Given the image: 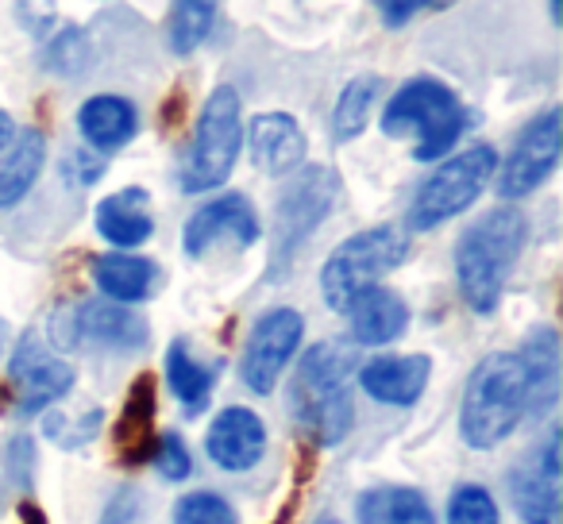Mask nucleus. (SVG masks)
Wrapping results in <instances>:
<instances>
[{"mask_svg":"<svg viewBox=\"0 0 563 524\" xmlns=\"http://www.w3.org/2000/svg\"><path fill=\"white\" fill-rule=\"evenodd\" d=\"M529 413V378L517 352L486 355L467 378L460 409V432L471 447L490 451L514 436L521 416Z\"/></svg>","mask_w":563,"mask_h":524,"instance_id":"nucleus-3","label":"nucleus"},{"mask_svg":"<svg viewBox=\"0 0 563 524\" xmlns=\"http://www.w3.org/2000/svg\"><path fill=\"white\" fill-rule=\"evenodd\" d=\"M43 158H47L43 132H35V127L20 132V140L4 150V163H0V209H12L32 193L35 178L43 174Z\"/></svg>","mask_w":563,"mask_h":524,"instance_id":"nucleus-23","label":"nucleus"},{"mask_svg":"<svg viewBox=\"0 0 563 524\" xmlns=\"http://www.w3.org/2000/svg\"><path fill=\"white\" fill-rule=\"evenodd\" d=\"M467 127V112L455 101V93L440 81L417 78L409 86H401L390 97L383 112V132L386 135H417L413 155L421 163H437L440 155L455 147V140Z\"/></svg>","mask_w":563,"mask_h":524,"instance_id":"nucleus-4","label":"nucleus"},{"mask_svg":"<svg viewBox=\"0 0 563 524\" xmlns=\"http://www.w3.org/2000/svg\"><path fill=\"white\" fill-rule=\"evenodd\" d=\"M455 0H378V12L386 16V24H406L424 9H448Z\"/></svg>","mask_w":563,"mask_h":524,"instance_id":"nucleus-32","label":"nucleus"},{"mask_svg":"<svg viewBox=\"0 0 563 524\" xmlns=\"http://www.w3.org/2000/svg\"><path fill=\"white\" fill-rule=\"evenodd\" d=\"M378 89H383V81L378 78L347 81V89L336 101V112H332V135H336L340 143L355 140V135L367 127L371 112H375V101H378Z\"/></svg>","mask_w":563,"mask_h":524,"instance_id":"nucleus-26","label":"nucleus"},{"mask_svg":"<svg viewBox=\"0 0 563 524\" xmlns=\"http://www.w3.org/2000/svg\"><path fill=\"white\" fill-rule=\"evenodd\" d=\"M317 524H340V521H336V516H321Z\"/></svg>","mask_w":563,"mask_h":524,"instance_id":"nucleus-35","label":"nucleus"},{"mask_svg":"<svg viewBox=\"0 0 563 524\" xmlns=\"http://www.w3.org/2000/svg\"><path fill=\"white\" fill-rule=\"evenodd\" d=\"M517 355H521L525 378H529V413L544 416L560 398V344H555V332L537 328Z\"/></svg>","mask_w":563,"mask_h":524,"instance_id":"nucleus-21","label":"nucleus"},{"mask_svg":"<svg viewBox=\"0 0 563 524\" xmlns=\"http://www.w3.org/2000/svg\"><path fill=\"white\" fill-rule=\"evenodd\" d=\"M336 193L340 181L329 166H306L301 174H294L274 209V267L290 263L294 250L309 239V232L329 216Z\"/></svg>","mask_w":563,"mask_h":524,"instance_id":"nucleus-8","label":"nucleus"},{"mask_svg":"<svg viewBox=\"0 0 563 524\" xmlns=\"http://www.w3.org/2000/svg\"><path fill=\"white\" fill-rule=\"evenodd\" d=\"M240 97H235L232 86H220L212 89V97L201 109V120H197L186 170H181V189L186 193H209V189L224 186L235 158H240Z\"/></svg>","mask_w":563,"mask_h":524,"instance_id":"nucleus-6","label":"nucleus"},{"mask_svg":"<svg viewBox=\"0 0 563 524\" xmlns=\"http://www.w3.org/2000/svg\"><path fill=\"white\" fill-rule=\"evenodd\" d=\"M4 339H9V324H4V316H0V352H4Z\"/></svg>","mask_w":563,"mask_h":524,"instance_id":"nucleus-34","label":"nucleus"},{"mask_svg":"<svg viewBox=\"0 0 563 524\" xmlns=\"http://www.w3.org/2000/svg\"><path fill=\"white\" fill-rule=\"evenodd\" d=\"M97 232H101V239H109L120 250H132L140 243H147L151 232H155V220L147 212V193L143 189H124V193L104 197L97 204Z\"/></svg>","mask_w":563,"mask_h":524,"instance_id":"nucleus-20","label":"nucleus"},{"mask_svg":"<svg viewBox=\"0 0 563 524\" xmlns=\"http://www.w3.org/2000/svg\"><path fill=\"white\" fill-rule=\"evenodd\" d=\"M155 467H158V475L170 478V482H186V478L194 475V455L181 444L178 432H166L163 439H155Z\"/></svg>","mask_w":563,"mask_h":524,"instance_id":"nucleus-31","label":"nucleus"},{"mask_svg":"<svg viewBox=\"0 0 563 524\" xmlns=\"http://www.w3.org/2000/svg\"><path fill=\"white\" fill-rule=\"evenodd\" d=\"M151 416H155V393H151V378H143L132 390V398H128L124 421H120V444L132 436V451H143ZM128 459H135V455H128Z\"/></svg>","mask_w":563,"mask_h":524,"instance_id":"nucleus-30","label":"nucleus"},{"mask_svg":"<svg viewBox=\"0 0 563 524\" xmlns=\"http://www.w3.org/2000/svg\"><path fill=\"white\" fill-rule=\"evenodd\" d=\"M360 524H437V516L409 486H378L360 498Z\"/></svg>","mask_w":563,"mask_h":524,"instance_id":"nucleus-24","label":"nucleus"},{"mask_svg":"<svg viewBox=\"0 0 563 524\" xmlns=\"http://www.w3.org/2000/svg\"><path fill=\"white\" fill-rule=\"evenodd\" d=\"M93 282L117 305H140L158 290L163 275L151 258L128 255V250H112V255L93 258Z\"/></svg>","mask_w":563,"mask_h":524,"instance_id":"nucleus-19","label":"nucleus"},{"mask_svg":"<svg viewBox=\"0 0 563 524\" xmlns=\"http://www.w3.org/2000/svg\"><path fill=\"white\" fill-rule=\"evenodd\" d=\"M55 344L78 347V344H101V347H143L147 344V324L132 305L117 301H81L74 309H63L55 316Z\"/></svg>","mask_w":563,"mask_h":524,"instance_id":"nucleus-10","label":"nucleus"},{"mask_svg":"<svg viewBox=\"0 0 563 524\" xmlns=\"http://www.w3.org/2000/svg\"><path fill=\"white\" fill-rule=\"evenodd\" d=\"M352 367L355 355L347 344H324L309 347L298 363V375H294L290 386V409L294 421L301 424L313 444L332 447L352 432Z\"/></svg>","mask_w":563,"mask_h":524,"instance_id":"nucleus-1","label":"nucleus"},{"mask_svg":"<svg viewBox=\"0 0 563 524\" xmlns=\"http://www.w3.org/2000/svg\"><path fill=\"white\" fill-rule=\"evenodd\" d=\"M12 135H16V127H12V116H9V112H0V155L9 150Z\"/></svg>","mask_w":563,"mask_h":524,"instance_id":"nucleus-33","label":"nucleus"},{"mask_svg":"<svg viewBox=\"0 0 563 524\" xmlns=\"http://www.w3.org/2000/svg\"><path fill=\"white\" fill-rule=\"evenodd\" d=\"M247 147H251V163L258 170L271 174V178H286L306 158V132L286 112H263V116L251 120Z\"/></svg>","mask_w":563,"mask_h":524,"instance_id":"nucleus-16","label":"nucleus"},{"mask_svg":"<svg viewBox=\"0 0 563 524\" xmlns=\"http://www.w3.org/2000/svg\"><path fill=\"white\" fill-rule=\"evenodd\" d=\"M514 505L525 524H563L560 505V432H548L544 451L514 475Z\"/></svg>","mask_w":563,"mask_h":524,"instance_id":"nucleus-13","label":"nucleus"},{"mask_svg":"<svg viewBox=\"0 0 563 524\" xmlns=\"http://www.w3.org/2000/svg\"><path fill=\"white\" fill-rule=\"evenodd\" d=\"M429 355H383L360 370V382L383 405H413L429 386Z\"/></svg>","mask_w":563,"mask_h":524,"instance_id":"nucleus-18","label":"nucleus"},{"mask_svg":"<svg viewBox=\"0 0 563 524\" xmlns=\"http://www.w3.org/2000/svg\"><path fill=\"white\" fill-rule=\"evenodd\" d=\"M347 321H352V336L363 347H378V344H394V339L406 332L409 324V309L386 286H367L347 301Z\"/></svg>","mask_w":563,"mask_h":524,"instance_id":"nucleus-17","label":"nucleus"},{"mask_svg":"<svg viewBox=\"0 0 563 524\" xmlns=\"http://www.w3.org/2000/svg\"><path fill=\"white\" fill-rule=\"evenodd\" d=\"M9 378L16 386L20 413H40L51 401L66 398L74 390V367L47 352L35 336H24V344L12 352Z\"/></svg>","mask_w":563,"mask_h":524,"instance_id":"nucleus-12","label":"nucleus"},{"mask_svg":"<svg viewBox=\"0 0 563 524\" xmlns=\"http://www.w3.org/2000/svg\"><path fill=\"white\" fill-rule=\"evenodd\" d=\"M174 524H240V516L220 493L194 490L174 505Z\"/></svg>","mask_w":563,"mask_h":524,"instance_id":"nucleus-28","label":"nucleus"},{"mask_svg":"<svg viewBox=\"0 0 563 524\" xmlns=\"http://www.w3.org/2000/svg\"><path fill=\"white\" fill-rule=\"evenodd\" d=\"M563 120L560 109H548L540 120H532L521 132V140L514 143L509 158L501 163L498 174V193L506 201H517V197H529L548 174L560 163V147H563Z\"/></svg>","mask_w":563,"mask_h":524,"instance_id":"nucleus-11","label":"nucleus"},{"mask_svg":"<svg viewBox=\"0 0 563 524\" xmlns=\"http://www.w3.org/2000/svg\"><path fill=\"white\" fill-rule=\"evenodd\" d=\"M525 232H529V224L517 209H490L460 235L455 278H460L463 301L475 313L498 309L501 286H506L509 270H514L517 255L525 247Z\"/></svg>","mask_w":563,"mask_h":524,"instance_id":"nucleus-2","label":"nucleus"},{"mask_svg":"<svg viewBox=\"0 0 563 524\" xmlns=\"http://www.w3.org/2000/svg\"><path fill=\"white\" fill-rule=\"evenodd\" d=\"M494 174H498V155H494V147H486V143L452 155L448 163H440V170L432 174L421 189H417L413 209H409V227H413V232H429V227L460 216L463 209H471V204L478 201V193H483Z\"/></svg>","mask_w":563,"mask_h":524,"instance_id":"nucleus-7","label":"nucleus"},{"mask_svg":"<svg viewBox=\"0 0 563 524\" xmlns=\"http://www.w3.org/2000/svg\"><path fill=\"white\" fill-rule=\"evenodd\" d=\"M135 124H140V120H135L132 101H124V97H117V93L89 97L78 112V127L93 150L124 147V143L135 135Z\"/></svg>","mask_w":563,"mask_h":524,"instance_id":"nucleus-22","label":"nucleus"},{"mask_svg":"<svg viewBox=\"0 0 563 524\" xmlns=\"http://www.w3.org/2000/svg\"><path fill=\"white\" fill-rule=\"evenodd\" d=\"M409 258V235L394 224L367 227V232L344 239L329 255L321 270V293L336 313H344L347 301L367 286H378V278L398 270Z\"/></svg>","mask_w":563,"mask_h":524,"instance_id":"nucleus-5","label":"nucleus"},{"mask_svg":"<svg viewBox=\"0 0 563 524\" xmlns=\"http://www.w3.org/2000/svg\"><path fill=\"white\" fill-rule=\"evenodd\" d=\"M301 332H306V321H301V313H294V309H271V313L258 316L247 336V347H243V363H240L243 386H247L251 393H258V398L274 393L282 370L290 367V359L298 355Z\"/></svg>","mask_w":563,"mask_h":524,"instance_id":"nucleus-9","label":"nucleus"},{"mask_svg":"<svg viewBox=\"0 0 563 524\" xmlns=\"http://www.w3.org/2000/svg\"><path fill=\"white\" fill-rule=\"evenodd\" d=\"M552 16L560 20V0H552Z\"/></svg>","mask_w":563,"mask_h":524,"instance_id":"nucleus-36","label":"nucleus"},{"mask_svg":"<svg viewBox=\"0 0 563 524\" xmlns=\"http://www.w3.org/2000/svg\"><path fill=\"white\" fill-rule=\"evenodd\" d=\"M448 524H498V505L483 486H460L448 501Z\"/></svg>","mask_w":563,"mask_h":524,"instance_id":"nucleus-29","label":"nucleus"},{"mask_svg":"<svg viewBox=\"0 0 563 524\" xmlns=\"http://www.w3.org/2000/svg\"><path fill=\"white\" fill-rule=\"evenodd\" d=\"M205 451L224 470H251L266 451V424L258 421L251 409H240V405L224 409V413L209 424Z\"/></svg>","mask_w":563,"mask_h":524,"instance_id":"nucleus-15","label":"nucleus"},{"mask_svg":"<svg viewBox=\"0 0 563 524\" xmlns=\"http://www.w3.org/2000/svg\"><path fill=\"white\" fill-rule=\"evenodd\" d=\"M212 378L217 375H212L205 363H197L186 347L170 344V352H166V382H170V393L181 401L186 413H201V409L209 405Z\"/></svg>","mask_w":563,"mask_h":524,"instance_id":"nucleus-25","label":"nucleus"},{"mask_svg":"<svg viewBox=\"0 0 563 524\" xmlns=\"http://www.w3.org/2000/svg\"><path fill=\"white\" fill-rule=\"evenodd\" d=\"M212 20H217V0H174L166 40L178 55H189L205 43Z\"/></svg>","mask_w":563,"mask_h":524,"instance_id":"nucleus-27","label":"nucleus"},{"mask_svg":"<svg viewBox=\"0 0 563 524\" xmlns=\"http://www.w3.org/2000/svg\"><path fill=\"white\" fill-rule=\"evenodd\" d=\"M217 239H232L235 247H251L258 239V216L247 197L224 193L186 220V232H181L186 255H205Z\"/></svg>","mask_w":563,"mask_h":524,"instance_id":"nucleus-14","label":"nucleus"}]
</instances>
